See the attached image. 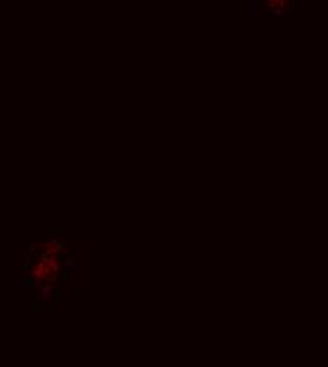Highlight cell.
Here are the masks:
<instances>
[{"mask_svg":"<svg viewBox=\"0 0 328 367\" xmlns=\"http://www.w3.org/2000/svg\"><path fill=\"white\" fill-rule=\"evenodd\" d=\"M54 291L55 288L52 287L51 284H47V285H43L41 287V299H48V298H51L52 294H54Z\"/></svg>","mask_w":328,"mask_h":367,"instance_id":"obj_1","label":"cell"}]
</instances>
